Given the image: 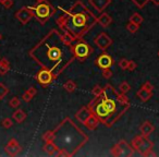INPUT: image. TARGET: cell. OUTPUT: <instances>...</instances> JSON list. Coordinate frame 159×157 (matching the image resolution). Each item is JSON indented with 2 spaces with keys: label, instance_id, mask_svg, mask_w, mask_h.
Instances as JSON below:
<instances>
[{
  "label": "cell",
  "instance_id": "5b68a950",
  "mask_svg": "<svg viewBox=\"0 0 159 157\" xmlns=\"http://www.w3.org/2000/svg\"><path fill=\"white\" fill-rule=\"evenodd\" d=\"M50 8L49 6H47L46 3H42V5L37 6L36 8H34V12L35 14L38 16L39 19H46L49 16V13H50Z\"/></svg>",
  "mask_w": 159,
  "mask_h": 157
},
{
  "label": "cell",
  "instance_id": "277c9868",
  "mask_svg": "<svg viewBox=\"0 0 159 157\" xmlns=\"http://www.w3.org/2000/svg\"><path fill=\"white\" fill-rule=\"evenodd\" d=\"M89 19L85 16V14H83L82 12H79V13H75L74 16L71 18V24L70 29L71 30H83L85 29V25Z\"/></svg>",
  "mask_w": 159,
  "mask_h": 157
},
{
  "label": "cell",
  "instance_id": "5bb4252c",
  "mask_svg": "<svg viewBox=\"0 0 159 157\" xmlns=\"http://www.w3.org/2000/svg\"><path fill=\"white\" fill-rule=\"evenodd\" d=\"M6 1H7V0H0V2H1V3H5Z\"/></svg>",
  "mask_w": 159,
  "mask_h": 157
},
{
  "label": "cell",
  "instance_id": "52a82bcc",
  "mask_svg": "<svg viewBox=\"0 0 159 157\" xmlns=\"http://www.w3.org/2000/svg\"><path fill=\"white\" fill-rule=\"evenodd\" d=\"M9 69V63L6 59H2V61L0 62V74H5Z\"/></svg>",
  "mask_w": 159,
  "mask_h": 157
},
{
  "label": "cell",
  "instance_id": "8fae6325",
  "mask_svg": "<svg viewBox=\"0 0 159 157\" xmlns=\"http://www.w3.org/2000/svg\"><path fill=\"white\" fill-rule=\"evenodd\" d=\"M2 126L5 127V128H10V127L12 126V122L10 119H5L2 121Z\"/></svg>",
  "mask_w": 159,
  "mask_h": 157
},
{
  "label": "cell",
  "instance_id": "6da1fadb",
  "mask_svg": "<svg viewBox=\"0 0 159 157\" xmlns=\"http://www.w3.org/2000/svg\"><path fill=\"white\" fill-rule=\"evenodd\" d=\"M31 56L50 73H59L73 59V49L53 31L32 49Z\"/></svg>",
  "mask_w": 159,
  "mask_h": 157
},
{
  "label": "cell",
  "instance_id": "ba28073f",
  "mask_svg": "<svg viewBox=\"0 0 159 157\" xmlns=\"http://www.w3.org/2000/svg\"><path fill=\"white\" fill-rule=\"evenodd\" d=\"M13 118H14V119H16L18 122H21V121H22V120L25 118V113H23L22 110H18L16 113H13Z\"/></svg>",
  "mask_w": 159,
  "mask_h": 157
},
{
  "label": "cell",
  "instance_id": "3957f363",
  "mask_svg": "<svg viewBox=\"0 0 159 157\" xmlns=\"http://www.w3.org/2000/svg\"><path fill=\"white\" fill-rule=\"evenodd\" d=\"M116 106H117V102L113 98H108V99H104L100 105L97 107V113L100 118L107 117V116H111L110 113L116 111Z\"/></svg>",
  "mask_w": 159,
  "mask_h": 157
},
{
  "label": "cell",
  "instance_id": "9c48e42d",
  "mask_svg": "<svg viewBox=\"0 0 159 157\" xmlns=\"http://www.w3.org/2000/svg\"><path fill=\"white\" fill-rule=\"evenodd\" d=\"M8 92H9V91H8L7 87H6L3 84H1V83H0V99H2Z\"/></svg>",
  "mask_w": 159,
  "mask_h": 157
},
{
  "label": "cell",
  "instance_id": "7c38bea8",
  "mask_svg": "<svg viewBox=\"0 0 159 157\" xmlns=\"http://www.w3.org/2000/svg\"><path fill=\"white\" fill-rule=\"evenodd\" d=\"M134 1H135V2L137 3V5L139 6V7H142V6H144V5H145L146 2H147L148 0H134Z\"/></svg>",
  "mask_w": 159,
  "mask_h": 157
},
{
  "label": "cell",
  "instance_id": "8992f818",
  "mask_svg": "<svg viewBox=\"0 0 159 157\" xmlns=\"http://www.w3.org/2000/svg\"><path fill=\"white\" fill-rule=\"evenodd\" d=\"M38 80H39V82L43 83V84H48L51 81V73L47 70L40 71L39 74H38Z\"/></svg>",
  "mask_w": 159,
  "mask_h": 157
},
{
  "label": "cell",
  "instance_id": "7a4b0ae2",
  "mask_svg": "<svg viewBox=\"0 0 159 157\" xmlns=\"http://www.w3.org/2000/svg\"><path fill=\"white\" fill-rule=\"evenodd\" d=\"M86 139V135L83 133V131L79 130L70 120L66 119L55 131L53 143L59 150L71 155L84 144Z\"/></svg>",
  "mask_w": 159,
  "mask_h": 157
},
{
  "label": "cell",
  "instance_id": "4fadbf2b",
  "mask_svg": "<svg viewBox=\"0 0 159 157\" xmlns=\"http://www.w3.org/2000/svg\"><path fill=\"white\" fill-rule=\"evenodd\" d=\"M3 5H5V7H10V6L12 5L11 0H7V1H6V2L3 3Z\"/></svg>",
  "mask_w": 159,
  "mask_h": 157
},
{
  "label": "cell",
  "instance_id": "30bf717a",
  "mask_svg": "<svg viewBox=\"0 0 159 157\" xmlns=\"http://www.w3.org/2000/svg\"><path fill=\"white\" fill-rule=\"evenodd\" d=\"M19 104H20V102H19V99L16 97L12 98V99L10 100V106L11 107H18Z\"/></svg>",
  "mask_w": 159,
  "mask_h": 157
},
{
  "label": "cell",
  "instance_id": "9a60e30c",
  "mask_svg": "<svg viewBox=\"0 0 159 157\" xmlns=\"http://www.w3.org/2000/svg\"><path fill=\"white\" fill-rule=\"evenodd\" d=\"M0 39H1V35H0Z\"/></svg>",
  "mask_w": 159,
  "mask_h": 157
}]
</instances>
